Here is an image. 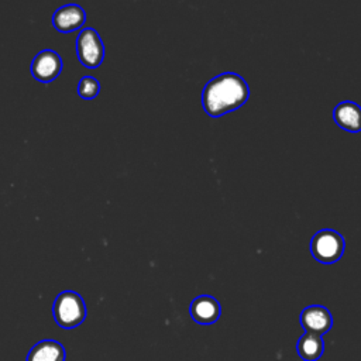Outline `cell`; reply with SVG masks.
Wrapping results in <instances>:
<instances>
[{"instance_id":"7","label":"cell","mask_w":361,"mask_h":361,"mask_svg":"<svg viewBox=\"0 0 361 361\" xmlns=\"http://www.w3.org/2000/svg\"><path fill=\"white\" fill-rule=\"evenodd\" d=\"M86 11L79 4H63L52 14V25L59 32H72L83 27Z\"/></svg>"},{"instance_id":"12","label":"cell","mask_w":361,"mask_h":361,"mask_svg":"<svg viewBox=\"0 0 361 361\" xmlns=\"http://www.w3.org/2000/svg\"><path fill=\"white\" fill-rule=\"evenodd\" d=\"M100 92V82L93 76H83L78 83V93L82 99L92 100Z\"/></svg>"},{"instance_id":"1","label":"cell","mask_w":361,"mask_h":361,"mask_svg":"<svg viewBox=\"0 0 361 361\" xmlns=\"http://www.w3.org/2000/svg\"><path fill=\"white\" fill-rule=\"evenodd\" d=\"M250 97L247 80L234 72H224L210 79L202 92V106L207 116L221 117L243 107Z\"/></svg>"},{"instance_id":"8","label":"cell","mask_w":361,"mask_h":361,"mask_svg":"<svg viewBox=\"0 0 361 361\" xmlns=\"http://www.w3.org/2000/svg\"><path fill=\"white\" fill-rule=\"evenodd\" d=\"M192 319L203 326L213 324L219 320L221 314V307L217 299L210 295H199L196 296L189 307Z\"/></svg>"},{"instance_id":"4","label":"cell","mask_w":361,"mask_h":361,"mask_svg":"<svg viewBox=\"0 0 361 361\" xmlns=\"http://www.w3.org/2000/svg\"><path fill=\"white\" fill-rule=\"evenodd\" d=\"M76 55L79 62L89 69L99 68L104 59V45L99 32L86 27L76 37Z\"/></svg>"},{"instance_id":"11","label":"cell","mask_w":361,"mask_h":361,"mask_svg":"<svg viewBox=\"0 0 361 361\" xmlns=\"http://www.w3.org/2000/svg\"><path fill=\"white\" fill-rule=\"evenodd\" d=\"M296 351L303 361H317L324 353L322 336L305 333L296 343Z\"/></svg>"},{"instance_id":"5","label":"cell","mask_w":361,"mask_h":361,"mask_svg":"<svg viewBox=\"0 0 361 361\" xmlns=\"http://www.w3.org/2000/svg\"><path fill=\"white\" fill-rule=\"evenodd\" d=\"M31 75L41 83H49L56 79L62 71V58L54 49L39 51L30 66Z\"/></svg>"},{"instance_id":"6","label":"cell","mask_w":361,"mask_h":361,"mask_svg":"<svg viewBox=\"0 0 361 361\" xmlns=\"http://www.w3.org/2000/svg\"><path fill=\"white\" fill-rule=\"evenodd\" d=\"M300 324L306 333L323 336L333 327V316L327 307L310 305L302 310Z\"/></svg>"},{"instance_id":"10","label":"cell","mask_w":361,"mask_h":361,"mask_svg":"<svg viewBox=\"0 0 361 361\" xmlns=\"http://www.w3.org/2000/svg\"><path fill=\"white\" fill-rule=\"evenodd\" d=\"M65 348L55 340L38 341L28 353L27 361H65Z\"/></svg>"},{"instance_id":"9","label":"cell","mask_w":361,"mask_h":361,"mask_svg":"<svg viewBox=\"0 0 361 361\" xmlns=\"http://www.w3.org/2000/svg\"><path fill=\"white\" fill-rule=\"evenodd\" d=\"M334 123L348 131L360 133L361 131V106L353 100L340 102L333 110Z\"/></svg>"},{"instance_id":"3","label":"cell","mask_w":361,"mask_h":361,"mask_svg":"<svg viewBox=\"0 0 361 361\" xmlns=\"http://www.w3.org/2000/svg\"><path fill=\"white\" fill-rule=\"evenodd\" d=\"M309 247L316 261L322 264H334L343 257L345 241L338 231L323 228L312 237Z\"/></svg>"},{"instance_id":"2","label":"cell","mask_w":361,"mask_h":361,"mask_svg":"<svg viewBox=\"0 0 361 361\" xmlns=\"http://www.w3.org/2000/svg\"><path fill=\"white\" fill-rule=\"evenodd\" d=\"M52 314L62 329H75L86 317V305L79 293L63 290L54 300Z\"/></svg>"}]
</instances>
